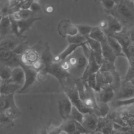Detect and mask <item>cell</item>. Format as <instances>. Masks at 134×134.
Masks as SVG:
<instances>
[{
  "instance_id": "obj_1",
  "label": "cell",
  "mask_w": 134,
  "mask_h": 134,
  "mask_svg": "<svg viewBox=\"0 0 134 134\" xmlns=\"http://www.w3.org/2000/svg\"><path fill=\"white\" fill-rule=\"evenodd\" d=\"M64 61L71 77L74 80L81 79L88 63V58L85 55L82 46L77 48Z\"/></svg>"
},
{
  "instance_id": "obj_2",
  "label": "cell",
  "mask_w": 134,
  "mask_h": 134,
  "mask_svg": "<svg viewBox=\"0 0 134 134\" xmlns=\"http://www.w3.org/2000/svg\"><path fill=\"white\" fill-rule=\"evenodd\" d=\"M122 25L130 27L134 26V3L132 1H117L115 7L108 11Z\"/></svg>"
},
{
  "instance_id": "obj_3",
  "label": "cell",
  "mask_w": 134,
  "mask_h": 134,
  "mask_svg": "<svg viewBox=\"0 0 134 134\" xmlns=\"http://www.w3.org/2000/svg\"><path fill=\"white\" fill-rule=\"evenodd\" d=\"M64 94L68 96L71 101L73 106L77 109L83 114L93 111L87 108L81 99L75 83L71 86H65L64 87Z\"/></svg>"
},
{
  "instance_id": "obj_4",
  "label": "cell",
  "mask_w": 134,
  "mask_h": 134,
  "mask_svg": "<svg viewBox=\"0 0 134 134\" xmlns=\"http://www.w3.org/2000/svg\"><path fill=\"white\" fill-rule=\"evenodd\" d=\"M39 73L42 74H49L56 78L62 84H63L64 83L71 77L70 74L62 68L60 62H53L45 67L44 69Z\"/></svg>"
},
{
  "instance_id": "obj_5",
  "label": "cell",
  "mask_w": 134,
  "mask_h": 134,
  "mask_svg": "<svg viewBox=\"0 0 134 134\" xmlns=\"http://www.w3.org/2000/svg\"><path fill=\"white\" fill-rule=\"evenodd\" d=\"M20 55L14 51H10L0 47V64L9 66L12 69L19 66Z\"/></svg>"
},
{
  "instance_id": "obj_6",
  "label": "cell",
  "mask_w": 134,
  "mask_h": 134,
  "mask_svg": "<svg viewBox=\"0 0 134 134\" xmlns=\"http://www.w3.org/2000/svg\"><path fill=\"white\" fill-rule=\"evenodd\" d=\"M26 36H17L12 34L0 38V47L10 51H14L20 44L25 41Z\"/></svg>"
},
{
  "instance_id": "obj_7",
  "label": "cell",
  "mask_w": 134,
  "mask_h": 134,
  "mask_svg": "<svg viewBox=\"0 0 134 134\" xmlns=\"http://www.w3.org/2000/svg\"><path fill=\"white\" fill-rule=\"evenodd\" d=\"M19 65L21 66L24 70L25 74V82L22 88L18 91V93H23L29 89L36 82L39 74L38 72L30 66L26 65L20 63Z\"/></svg>"
},
{
  "instance_id": "obj_8",
  "label": "cell",
  "mask_w": 134,
  "mask_h": 134,
  "mask_svg": "<svg viewBox=\"0 0 134 134\" xmlns=\"http://www.w3.org/2000/svg\"><path fill=\"white\" fill-rule=\"evenodd\" d=\"M57 30L60 36L66 38L78 34L76 25L73 24L68 19H63L60 21L57 26Z\"/></svg>"
},
{
  "instance_id": "obj_9",
  "label": "cell",
  "mask_w": 134,
  "mask_h": 134,
  "mask_svg": "<svg viewBox=\"0 0 134 134\" xmlns=\"http://www.w3.org/2000/svg\"><path fill=\"white\" fill-rule=\"evenodd\" d=\"M40 55L35 47L28 48L21 55L20 58V63L31 66L39 60Z\"/></svg>"
},
{
  "instance_id": "obj_10",
  "label": "cell",
  "mask_w": 134,
  "mask_h": 134,
  "mask_svg": "<svg viewBox=\"0 0 134 134\" xmlns=\"http://www.w3.org/2000/svg\"><path fill=\"white\" fill-rule=\"evenodd\" d=\"M107 28L105 35H114L121 32L123 30V26L113 16L109 15L106 17Z\"/></svg>"
},
{
  "instance_id": "obj_11",
  "label": "cell",
  "mask_w": 134,
  "mask_h": 134,
  "mask_svg": "<svg viewBox=\"0 0 134 134\" xmlns=\"http://www.w3.org/2000/svg\"><path fill=\"white\" fill-rule=\"evenodd\" d=\"M94 93L96 102L103 104H107L115 95V91L110 86H106Z\"/></svg>"
},
{
  "instance_id": "obj_12",
  "label": "cell",
  "mask_w": 134,
  "mask_h": 134,
  "mask_svg": "<svg viewBox=\"0 0 134 134\" xmlns=\"http://www.w3.org/2000/svg\"><path fill=\"white\" fill-rule=\"evenodd\" d=\"M73 105L68 96L64 94L58 102V107L60 116L63 119L70 117V114Z\"/></svg>"
},
{
  "instance_id": "obj_13",
  "label": "cell",
  "mask_w": 134,
  "mask_h": 134,
  "mask_svg": "<svg viewBox=\"0 0 134 134\" xmlns=\"http://www.w3.org/2000/svg\"><path fill=\"white\" fill-rule=\"evenodd\" d=\"M22 86L18 85L13 82L10 79L6 81L0 80V94L10 95L14 94L15 92H18L21 88Z\"/></svg>"
},
{
  "instance_id": "obj_14",
  "label": "cell",
  "mask_w": 134,
  "mask_h": 134,
  "mask_svg": "<svg viewBox=\"0 0 134 134\" xmlns=\"http://www.w3.org/2000/svg\"><path fill=\"white\" fill-rule=\"evenodd\" d=\"M98 121V118L94 113H89L84 114L82 126L88 132L96 131Z\"/></svg>"
},
{
  "instance_id": "obj_15",
  "label": "cell",
  "mask_w": 134,
  "mask_h": 134,
  "mask_svg": "<svg viewBox=\"0 0 134 134\" xmlns=\"http://www.w3.org/2000/svg\"><path fill=\"white\" fill-rule=\"evenodd\" d=\"M85 37L86 39L87 44H88L90 49H91L97 63L99 65H101L103 61V57L102 55L100 43L98 41L92 39L88 36H86Z\"/></svg>"
},
{
  "instance_id": "obj_16",
  "label": "cell",
  "mask_w": 134,
  "mask_h": 134,
  "mask_svg": "<svg viewBox=\"0 0 134 134\" xmlns=\"http://www.w3.org/2000/svg\"><path fill=\"white\" fill-rule=\"evenodd\" d=\"M100 65L98 64L97 63L93 53L91 50V53L89 57L88 58V63L84 72V73L81 79L83 81L85 82L88 76L91 74H96L98 71H99Z\"/></svg>"
},
{
  "instance_id": "obj_17",
  "label": "cell",
  "mask_w": 134,
  "mask_h": 134,
  "mask_svg": "<svg viewBox=\"0 0 134 134\" xmlns=\"http://www.w3.org/2000/svg\"><path fill=\"white\" fill-rule=\"evenodd\" d=\"M134 97V87L129 82L124 83L119 88L117 96V100H125Z\"/></svg>"
},
{
  "instance_id": "obj_18",
  "label": "cell",
  "mask_w": 134,
  "mask_h": 134,
  "mask_svg": "<svg viewBox=\"0 0 134 134\" xmlns=\"http://www.w3.org/2000/svg\"><path fill=\"white\" fill-rule=\"evenodd\" d=\"M10 80L21 86L24 85L25 82V74L23 68L19 65L12 69Z\"/></svg>"
},
{
  "instance_id": "obj_19",
  "label": "cell",
  "mask_w": 134,
  "mask_h": 134,
  "mask_svg": "<svg viewBox=\"0 0 134 134\" xmlns=\"http://www.w3.org/2000/svg\"><path fill=\"white\" fill-rule=\"evenodd\" d=\"M41 19V18L40 17L33 16L29 18L22 19L19 21H17L19 35L20 36H23L24 32L30 29L35 21Z\"/></svg>"
},
{
  "instance_id": "obj_20",
  "label": "cell",
  "mask_w": 134,
  "mask_h": 134,
  "mask_svg": "<svg viewBox=\"0 0 134 134\" xmlns=\"http://www.w3.org/2000/svg\"><path fill=\"white\" fill-rule=\"evenodd\" d=\"M100 43L101 44L103 59L114 63L116 56L110 47L107 38H106V39Z\"/></svg>"
},
{
  "instance_id": "obj_21",
  "label": "cell",
  "mask_w": 134,
  "mask_h": 134,
  "mask_svg": "<svg viewBox=\"0 0 134 134\" xmlns=\"http://www.w3.org/2000/svg\"><path fill=\"white\" fill-rule=\"evenodd\" d=\"M14 94L0 95V113L6 109L14 107H16Z\"/></svg>"
},
{
  "instance_id": "obj_22",
  "label": "cell",
  "mask_w": 134,
  "mask_h": 134,
  "mask_svg": "<svg viewBox=\"0 0 134 134\" xmlns=\"http://www.w3.org/2000/svg\"><path fill=\"white\" fill-rule=\"evenodd\" d=\"M13 34L9 16H3L0 21V38Z\"/></svg>"
},
{
  "instance_id": "obj_23",
  "label": "cell",
  "mask_w": 134,
  "mask_h": 134,
  "mask_svg": "<svg viewBox=\"0 0 134 134\" xmlns=\"http://www.w3.org/2000/svg\"><path fill=\"white\" fill-rule=\"evenodd\" d=\"M106 37L110 47H111V49L113 50L116 57L118 56H122V57H126L123 52L122 46H121L120 43L118 42V41L114 37H113L111 35H106Z\"/></svg>"
},
{
  "instance_id": "obj_24",
  "label": "cell",
  "mask_w": 134,
  "mask_h": 134,
  "mask_svg": "<svg viewBox=\"0 0 134 134\" xmlns=\"http://www.w3.org/2000/svg\"><path fill=\"white\" fill-rule=\"evenodd\" d=\"M81 46H82V45L69 44L67 47L61 53L54 57L53 61L54 62H61L64 61L77 48Z\"/></svg>"
},
{
  "instance_id": "obj_25",
  "label": "cell",
  "mask_w": 134,
  "mask_h": 134,
  "mask_svg": "<svg viewBox=\"0 0 134 134\" xmlns=\"http://www.w3.org/2000/svg\"><path fill=\"white\" fill-rule=\"evenodd\" d=\"M54 57L48 43H46L44 48L40 53V60L43 63L45 67H46L54 62Z\"/></svg>"
},
{
  "instance_id": "obj_26",
  "label": "cell",
  "mask_w": 134,
  "mask_h": 134,
  "mask_svg": "<svg viewBox=\"0 0 134 134\" xmlns=\"http://www.w3.org/2000/svg\"><path fill=\"white\" fill-rule=\"evenodd\" d=\"M60 127L62 131L65 132L66 134H74L76 131L75 121L71 117L64 119Z\"/></svg>"
},
{
  "instance_id": "obj_27",
  "label": "cell",
  "mask_w": 134,
  "mask_h": 134,
  "mask_svg": "<svg viewBox=\"0 0 134 134\" xmlns=\"http://www.w3.org/2000/svg\"><path fill=\"white\" fill-rule=\"evenodd\" d=\"M88 37L100 43L106 38L104 31L99 28V26L93 27Z\"/></svg>"
},
{
  "instance_id": "obj_28",
  "label": "cell",
  "mask_w": 134,
  "mask_h": 134,
  "mask_svg": "<svg viewBox=\"0 0 134 134\" xmlns=\"http://www.w3.org/2000/svg\"><path fill=\"white\" fill-rule=\"evenodd\" d=\"M66 38L69 44L83 46L84 43H85L87 42L86 38L79 34H77L74 36H68Z\"/></svg>"
},
{
  "instance_id": "obj_29",
  "label": "cell",
  "mask_w": 134,
  "mask_h": 134,
  "mask_svg": "<svg viewBox=\"0 0 134 134\" xmlns=\"http://www.w3.org/2000/svg\"><path fill=\"white\" fill-rule=\"evenodd\" d=\"M12 69L9 66L0 64V80L6 81L10 79Z\"/></svg>"
},
{
  "instance_id": "obj_30",
  "label": "cell",
  "mask_w": 134,
  "mask_h": 134,
  "mask_svg": "<svg viewBox=\"0 0 134 134\" xmlns=\"http://www.w3.org/2000/svg\"><path fill=\"white\" fill-rule=\"evenodd\" d=\"M97 109L95 111L96 113L95 114L96 116L98 115V116H99L101 118H104L109 111V107L107 104L97 103Z\"/></svg>"
},
{
  "instance_id": "obj_31",
  "label": "cell",
  "mask_w": 134,
  "mask_h": 134,
  "mask_svg": "<svg viewBox=\"0 0 134 134\" xmlns=\"http://www.w3.org/2000/svg\"><path fill=\"white\" fill-rule=\"evenodd\" d=\"M84 114L82 113L74 106L72 107L70 114V117L73 120L82 124L84 119Z\"/></svg>"
},
{
  "instance_id": "obj_32",
  "label": "cell",
  "mask_w": 134,
  "mask_h": 134,
  "mask_svg": "<svg viewBox=\"0 0 134 134\" xmlns=\"http://www.w3.org/2000/svg\"><path fill=\"white\" fill-rule=\"evenodd\" d=\"M76 26L78 30V34L84 37L88 36L93 28V26L83 24L76 25Z\"/></svg>"
},
{
  "instance_id": "obj_33",
  "label": "cell",
  "mask_w": 134,
  "mask_h": 134,
  "mask_svg": "<svg viewBox=\"0 0 134 134\" xmlns=\"http://www.w3.org/2000/svg\"><path fill=\"white\" fill-rule=\"evenodd\" d=\"M100 72H109L113 73L116 71L115 64L113 63L103 59V61L100 65Z\"/></svg>"
},
{
  "instance_id": "obj_34",
  "label": "cell",
  "mask_w": 134,
  "mask_h": 134,
  "mask_svg": "<svg viewBox=\"0 0 134 134\" xmlns=\"http://www.w3.org/2000/svg\"><path fill=\"white\" fill-rule=\"evenodd\" d=\"M87 85L94 91L96 89V74H91L88 76L86 81H85Z\"/></svg>"
},
{
  "instance_id": "obj_35",
  "label": "cell",
  "mask_w": 134,
  "mask_h": 134,
  "mask_svg": "<svg viewBox=\"0 0 134 134\" xmlns=\"http://www.w3.org/2000/svg\"><path fill=\"white\" fill-rule=\"evenodd\" d=\"M104 7L108 11L111 10L116 5L117 1H103L100 2Z\"/></svg>"
},
{
  "instance_id": "obj_36",
  "label": "cell",
  "mask_w": 134,
  "mask_h": 134,
  "mask_svg": "<svg viewBox=\"0 0 134 134\" xmlns=\"http://www.w3.org/2000/svg\"><path fill=\"white\" fill-rule=\"evenodd\" d=\"M134 104V97L125 100H117L115 103V105L118 107L128 105Z\"/></svg>"
},
{
  "instance_id": "obj_37",
  "label": "cell",
  "mask_w": 134,
  "mask_h": 134,
  "mask_svg": "<svg viewBox=\"0 0 134 134\" xmlns=\"http://www.w3.org/2000/svg\"><path fill=\"white\" fill-rule=\"evenodd\" d=\"M113 124H110L107 122L106 125L100 131L103 134H113Z\"/></svg>"
},
{
  "instance_id": "obj_38",
  "label": "cell",
  "mask_w": 134,
  "mask_h": 134,
  "mask_svg": "<svg viewBox=\"0 0 134 134\" xmlns=\"http://www.w3.org/2000/svg\"><path fill=\"white\" fill-rule=\"evenodd\" d=\"M48 134H61L62 132L60 126L55 127L52 126L48 128Z\"/></svg>"
},
{
  "instance_id": "obj_39",
  "label": "cell",
  "mask_w": 134,
  "mask_h": 134,
  "mask_svg": "<svg viewBox=\"0 0 134 134\" xmlns=\"http://www.w3.org/2000/svg\"><path fill=\"white\" fill-rule=\"evenodd\" d=\"M30 10L35 13L40 12L41 10V7L40 4L37 1H34L30 8Z\"/></svg>"
},
{
  "instance_id": "obj_40",
  "label": "cell",
  "mask_w": 134,
  "mask_h": 134,
  "mask_svg": "<svg viewBox=\"0 0 134 134\" xmlns=\"http://www.w3.org/2000/svg\"><path fill=\"white\" fill-rule=\"evenodd\" d=\"M75 121V127H76V131H78L81 134H84V133L88 132L86 130V129L84 128V127L82 126V125L81 124L75 121Z\"/></svg>"
},
{
  "instance_id": "obj_41",
  "label": "cell",
  "mask_w": 134,
  "mask_h": 134,
  "mask_svg": "<svg viewBox=\"0 0 134 134\" xmlns=\"http://www.w3.org/2000/svg\"><path fill=\"white\" fill-rule=\"evenodd\" d=\"M33 1H24V3L21 5L20 9H23V10L30 9V8L31 7V5Z\"/></svg>"
},
{
  "instance_id": "obj_42",
  "label": "cell",
  "mask_w": 134,
  "mask_h": 134,
  "mask_svg": "<svg viewBox=\"0 0 134 134\" xmlns=\"http://www.w3.org/2000/svg\"><path fill=\"white\" fill-rule=\"evenodd\" d=\"M127 34L131 42L134 43V26L129 29Z\"/></svg>"
},
{
  "instance_id": "obj_43",
  "label": "cell",
  "mask_w": 134,
  "mask_h": 134,
  "mask_svg": "<svg viewBox=\"0 0 134 134\" xmlns=\"http://www.w3.org/2000/svg\"><path fill=\"white\" fill-rule=\"evenodd\" d=\"M8 2V5L9 9L13 8L16 6L20 2V1H9Z\"/></svg>"
},
{
  "instance_id": "obj_44",
  "label": "cell",
  "mask_w": 134,
  "mask_h": 134,
  "mask_svg": "<svg viewBox=\"0 0 134 134\" xmlns=\"http://www.w3.org/2000/svg\"><path fill=\"white\" fill-rule=\"evenodd\" d=\"M40 134H48V130L47 129H44L40 132Z\"/></svg>"
},
{
  "instance_id": "obj_45",
  "label": "cell",
  "mask_w": 134,
  "mask_h": 134,
  "mask_svg": "<svg viewBox=\"0 0 134 134\" xmlns=\"http://www.w3.org/2000/svg\"><path fill=\"white\" fill-rule=\"evenodd\" d=\"M131 84V85L134 87V79H132V80H131L130 81H129Z\"/></svg>"
},
{
  "instance_id": "obj_46",
  "label": "cell",
  "mask_w": 134,
  "mask_h": 134,
  "mask_svg": "<svg viewBox=\"0 0 134 134\" xmlns=\"http://www.w3.org/2000/svg\"><path fill=\"white\" fill-rule=\"evenodd\" d=\"M94 134H103V133L99 131H96L94 132Z\"/></svg>"
},
{
  "instance_id": "obj_47",
  "label": "cell",
  "mask_w": 134,
  "mask_h": 134,
  "mask_svg": "<svg viewBox=\"0 0 134 134\" xmlns=\"http://www.w3.org/2000/svg\"><path fill=\"white\" fill-rule=\"evenodd\" d=\"M74 134H81L80 132H79L78 131H76L75 132H74Z\"/></svg>"
},
{
  "instance_id": "obj_48",
  "label": "cell",
  "mask_w": 134,
  "mask_h": 134,
  "mask_svg": "<svg viewBox=\"0 0 134 134\" xmlns=\"http://www.w3.org/2000/svg\"><path fill=\"white\" fill-rule=\"evenodd\" d=\"M84 134H94V132H87V133H86Z\"/></svg>"
},
{
  "instance_id": "obj_49",
  "label": "cell",
  "mask_w": 134,
  "mask_h": 134,
  "mask_svg": "<svg viewBox=\"0 0 134 134\" xmlns=\"http://www.w3.org/2000/svg\"><path fill=\"white\" fill-rule=\"evenodd\" d=\"M133 43V46H134V43Z\"/></svg>"
},
{
  "instance_id": "obj_50",
  "label": "cell",
  "mask_w": 134,
  "mask_h": 134,
  "mask_svg": "<svg viewBox=\"0 0 134 134\" xmlns=\"http://www.w3.org/2000/svg\"><path fill=\"white\" fill-rule=\"evenodd\" d=\"M0 95H1V94H0Z\"/></svg>"
}]
</instances>
